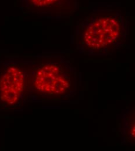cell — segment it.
Masks as SVG:
<instances>
[{
	"label": "cell",
	"mask_w": 135,
	"mask_h": 151,
	"mask_svg": "<svg viewBox=\"0 0 135 151\" xmlns=\"http://www.w3.org/2000/svg\"><path fill=\"white\" fill-rule=\"evenodd\" d=\"M24 14L62 17L70 16L78 8V0H17Z\"/></svg>",
	"instance_id": "cell-3"
},
{
	"label": "cell",
	"mask_w": 135,
	"mask_h": 151,
	"mask_svg": "<svg viewBox=\"0 0 135 151\" xmlns=\"http://www.w3.org/2000/svg\"><path fill=\"white\" fill-rule=\"evenodd\" d=\"M25 89V77L17 65L6 66L0 78V99L7 104H15Z\"/></svg>",
	"instance_id": "cell-4"
},
{
	"label": "cell",
	"mask_w": 135,
	"mask_h": 151,
	"mask_svg": "<svg viewBox=\"0 0 135 151\" xmlns=\"http://www.w3.org/2000/svg\"><path fill=\"white\" fill-rule=\"evenodd\" d=\"M119 131L123 144L135 145V102L122 112Z\"/></svg>",
	"instance_id": "cell-5"
},
{
	"label": "cell",
	"mask_w": 135,
	"mask_h": 151,
	"mask_svg": "<svg viewBox=\"0 0 135 151\" xmlns=\"http://www.w3.org/2000/svg\"><path fill=\"white\" fill-rule=\"evenodd\" d=\"M128 40V19L121 9L95 8L77 22V48L84 55L111 56L124 48Z\"/></svg>",
	"instance_id": "cell-1"
},
{
	"label": "cell",
	"mask_w": 135,
	"mask_h": 151,
	"mask_svg": "<svg viewBox=\"0 0 135 151\" xmlns=\"http://www.w3.org/2000/svg\"><path fill=\"white\" fill-rule=\"evenodd\" d=\"M32 83L40 96L61 99L75 92L77 74L69 60L61 57H49L39 63Z\"/></svg>",
	"instance_id": "cell-2"
}]
</instances>
